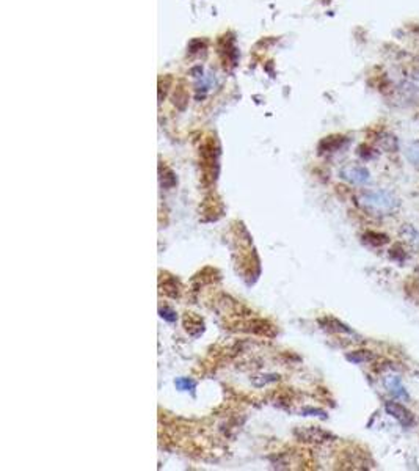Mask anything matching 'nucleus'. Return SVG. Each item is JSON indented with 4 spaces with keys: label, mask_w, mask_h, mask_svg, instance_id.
Here are the masks:
<instances>
[{
    "label": "nucleus",
    "mask_w": 419,
    "mask_h": 471,
    "mask_svg": "<svg viewBox=\"0 0 419 471\" xmlns=\"http://www.w3.org/2000/svg\"><path fill=\"white\" fill-rule=\"evenodd\" d=\"M364 204L375 209L377 212H391L399 206V201L393 193L386 190H377L364 196Z\"/></svg>",
    "instance_id": "nucleus-1"
},
{
    "label": "nucleus",
    "mask_w": 419,
    "mask_h": 471,
    "mask_svg": "<svg viewBox=\"0 0 419 471\" xmlns=\"http://www.w3.org/2000/svg\"><path fill=\"white\" fill-rule=\"evenodd\" d=\"M385 410H386V413H388L390 416H393L394 420H397L404 427H411V426H414V423H416L414 415H413L405 405H402V404L386 402Z\"/></svg>",
    "instance_id": "nucleus-2"
},
{
    "label": "nucleus",
    "mask_w": 419,
    "mask_h": 471,
    "mask_svg": "<svg viewBox=\"0 0 419 471\" xmlns=\"http://www.w3.org/2000/svg\"><path fill=\"white\" fill-rule=\"evenodd\" d=\"M341 176L344 179H347L352 184H366L371 178V173H369L368 168H364V167L349 165L341 171Z\"/></svg>",
    "instance_id": "nucleus-3"
},
{
    "label": "nucleus",
    "mask_w": 419,
    "mask_h": 471,
    "mask_svg": "<svg viewBox=\"0 0 419 471\" xmlns=\"http://www.w3.org/2000/svg\"><path fill=\"white\" fill-rule=\"evenodd\" d=\"M385 384V388L394 396V397H399V399H404V401H410V394L407 391V388L404 387L402 380L396 375H390L383 380Z\"/></svg>",
    "instance_id": "nucleus-4"
},
{
    "label": "nucleus",
    "mask_w": 419,
    "mask_h": 471,
    "mask_svg": "<svg viewBox=\"0 0 419 471\" xmlns=\"http://www.w3.org/2000/svg\"><path fill=\"white\" fill-rule=\"evenodd\" d=\"M345 141H347V138L342 137V135L326 137V138L320 143V150H322V151H326V153H333L335 150H339Z\"/></svg>",
    "instance_id": "nucleus-5"
},
{
    "label": "nucleus",
    "mask_w": 419,
    "mask_h": 471,
    "mask_svg": "<svg viewBox=\"0 0 419 471\" xmlns=\"http://www.w3.org/2000/svg\"><path fill=\"white\" fill-rule=\"evenodd\" d=\"M364 241H366L369 245H374V247H381L390 242V238L383 232H377V231H368L364 234Z\"/></svg>",
    "instance_id": "nucleus-6"
},
{
    "label": "nucleus",
    "mask_w": 419,
    "mask_h": 471,
    "mask_svg": "<svg viewBox=\"0 0 419 471\" xmlns=\"http://www.w3.org/2000/svg\"><path fill=\"white\" fill-rule=\"evenodd\" d=\"M347 360L352 361V363H368V361L374 360V354L371 350H356L347 355Z\"/></svg>",
    "instance_id": "nucleus-7"
},
{
    "label": "nucleus",
    "mask_w": 419,
    "mask_h": 471,
    "mask_svg": "<svg viewBox=\"0 0 419 471\" xmlns=\"http://www.w3.org/2000/svg\"><path fill=\"white\" fill-rule=\"evenodd\" d=\"M407 159L411 165L419 168V141H413L407 148Z\"/></svg>",
    "instance_id": "nucleus-8"
},
{
    "label": "nucleus",
    "mask_w": 419,
    "mask_h": 471,
    "mask_svg": "<svg viewBox=\"0 0 419 471\" xmlns=\"http://www.w3.org/2000/svg\"><path fill=\"white\" fill-rule=\"evenodd\" d=\"M358 154H360L364 160H368V159H372V157L375 156V151H374L371 146H368V144H361V146L358 148Z\"/></svg>",
    "instance_id": "nucleus-9"
},
{
    "label": "nucleus",
    "mask_w": 419,
    "mask_h": 471,
    "mask_svg": "<svg viewBox=\"0 0 419 471\" xmlns=\"http://www.w3.org/2000/svg\"><path fill=\"white\" fill-rule=\"evenodd\" d=\"M176 387L179 390H187V388H193L195 384L192 382V380H189V378H179V380H176Z\"/></svg>",
    "instance_id": "nucleus-10"
}]
</instances>
